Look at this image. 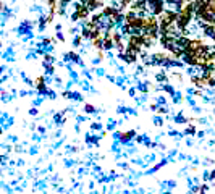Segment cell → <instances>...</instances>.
Wrapping results in <instances>:
<instances>
[{
	"label": "cell",
	"instance_id": "8",
	"mask_svg": "<svg viewBox=\"0 0 215 194\" xmlns=\"http://www.w3.org/2000/svg\"><path fill=\"white\" fill-rule=\"evenodd\" d=\"M207 84H209V86H215V78H213V76L209 78V79H207Z\"/></svg>",
	"mask_w": 215,
	"mask_h": 194
},
{
	"label": "cell",
	"instance_id": "1",
	"mask_svg": "<svg viewBox=\"0 0 215 194\" xmlns=\"http://www.w3.org/2000/svg\"><path fill=\"white\" fill-rule=\"evenodd\" d=\"M183 60H184V63H188V65H197V58H196L194 55L184 54V55H183Z\"/></svg>",
	"mask_w": 215,
	"mask_h": 194
},
{
	"label": "cell",
	"instance_id": "2",
	"mask_svg": "<svg viewBox=\"0 0 215 194\" xmlns=\"http://www.w3.org/2000/svg\"><path fill=\"white\" fill-rule=\"evenodd\" d=\"M193 83H194V84H196V86H197V87H202L204 84H207V81H205V79H204L202 76H200V78L194 76V78H193Z\"/></svg>",
	"mask_w": 215,
	"mask_h": 194
},
{
	"label": "cell",
	"instance_id": "9",
	"mask_svg": "<svg viewBox=\"0 0 215 194\" xmlns=\"http://www.w3.org/2000/svg\"><path fill=\"white\" fill-rule=\"evenodd\" d=\"M157 79H158V81H165V79H167V76H165V74H157Z\"/></svg>",
	"mask_w": 215,
	"mask_h": 194
},
{
	"label": "cell",
	"instance_id": "3",
	"mask_svg": "<svg viewBox=\"0 0 215 194\" xmlns=\"http://www.w3.org/2000/svg\"><path fill=\"white\" fill-rule=\"evenodd\" d=\"M92 42H94V47H96V49H104V39H102V37H99V39H94V41H92Z\"/></svg>",
	"mask_w": 215,
	"mask_h": 194
},
{
	"label": "cell",
	"instance_id": "5",
	"mask_svg": "<svg viewBox=\"0 0 215 194\" xmlns=\"http://www.w3.org/2000/svg\"><path fill=\"white\" fill-rule=\"evenodd\" d=\"M133 134H134V131H128V133L121 134V141H129L133 138Z\"/></svg>",
	"mask_w": 215,
	"mask_h": 194
},
{
	"label": "cell",
	"instance_id": "11",
	"mask_svg": "<svg viewBox=\"0 0 215 194\" xmlns=\"http://www.w3.org/2000/svg\"><path fill=\"white\" fill-rule=\"evenodd\" d=\"M79 42H81V37H76V39H74V44L79 45Z\"/></svg>",
	"mask_w": 215,
	"mask_h": 194
},
{
	"label": "cell",
	"instance_id": "10",
	"mask_svg": "<svg viewBox=\"0 0 215 194\" xmlns=\"http://www.w3.org/2000/svg\"><path fill=\"white\" fill-rule=\"evenodd\" d=\"M55 3H57V0H49V5H50V8H55V7H57Z\"/></svg>",
	"mask_w": 215,
	"mask_h": 194
},
{
	"label": "cell",
	"instance_id": "6",
	"mask_svg": "<svg viewBox=\"0 0 215 194\" xmlns=\"http://www.w3.org/2000/svg\"><path fill=\"white\" fill-rule=\"evenodd\" d=\"M67 57H68L70 60H73V61H79V57H78L76 54H68Z\"/></svg>",
	"mask_w": 215,
	"mask_h": 194
},
{
	"label": "cell",
	"instance_id": "4",
	"mask_svg": "<svg viewBox=\"0 0 215 194\" xmlns=\"http://www.w3.org/2000/svg\"><path fill=\"white\" fill-rule=\"evenodd\" d=\"M131 31H133V28L129 26V25H123V28H121V32H123V34H131Z\"/></svg>",
	"mask_w": 215,
	"mask_h": 194
},
{
	"label": "cell",
	"instance_id": "7",
	"mask_svg": "<svg viewBox=\"0 0 215 194\" xmlns=\"http://www.w3.org/2000/svg\"><path fill=\"white\" fill-rule=\"evenodd\" d=\"M84 110H86L87 113H92V112H94V107H92V105H86V107H84Z\"/></svg>",
	"mask_w": 215,
	"mask_h": 194
}]
</instances>
